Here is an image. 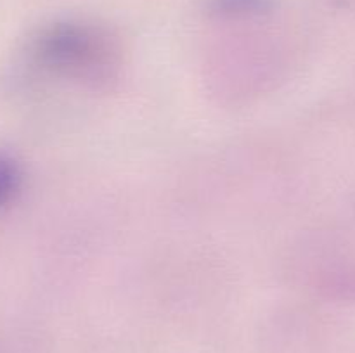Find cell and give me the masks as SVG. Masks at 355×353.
<instances>
[{"label": "cell", "instance_id": "cell-2", "mask_svg": "<svg viewBox=\"0 0 355 353\" xmlns=\"http://www.w3.org/2000/svg\"><path fill=\"white\" fill-rule=\"evenodd\" d=\"M21 173L12 159L0 156V208L9 204L19 189Z\"/></svg>", "mask_w": 355, "mask_h": 353}, {"label": "cell", "instance_id": "cell-1", "mask_svg": "<svg viewBox=\"0 0 355 353\" xmlns=\"http://www.w3.org/2000/svg\"><path fill=\"white\" fill-rule=\"evenodd\" d=\"M38 57L52 69L82 73L101 64L106 54L103 42L87 28L62 24L45 31L38 40Z\"/></svg>", "mask_w": 355, "mask_h": 353}]
</instances>
